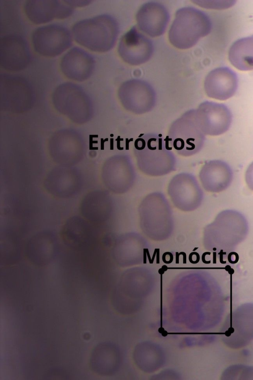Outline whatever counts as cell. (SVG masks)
I'll list each match as a JSON object with an SVG mask.
<instances>
[{
	"label": "cell",
	"instance_id": "obj_1",
	"mask_svg": "<svg viewBox=\"0 0 253 380\" xmlns=\"http://www.w3.org/2000/svg\"><path fill=\"white\" fill-rule=\"evenodd\" d=\"M248 232V221L242 213L224 210L204 228L203 246L210 252H230L246 239Z\"/></svg>",
	"mask_w": 253,
	"mask_h": 380
},
{
	"label": "cell",
	"instance_id": "obj_2",
	"mask_svg": "<svg viewBox=\"0 0 253 380\" xmlns=\"http://www.w3.org/2000/svg\"><path fill=\"white\" fill-rule=\"evenodd\" d=\"M168 137L147 133L140 136L134 142L133 152L139 170L153 177L161 176L173 171L176 158L169 146Z\"/></svg>",
	"mask_w": 253,
	"mask_h": 380
},
{
	"label": "cell",
	"instance_id": "obj_3",
	"mask_svg": "<svg viewBox=\"0 0 253 380\" xmlns=\"http://www.w3.org/2000/svg\"><path fill=\"white\" fill-rule=\"evenodd\" d=\"M140 228L143 234L154 241H163L171 235L174 227L172 211L163 193L147 194L138 209Z\"/></svg>",
	"mask_w": 253,
	"mask_h": 380
},
{
	"label": "cell",
	"instance_id": "obj_4",
	"mask_svg": "<svg viewBox=\"0 0 253 380\" xmlns=\"http://www.w3.org/2000/svg\"><path fill=\"white\" fill-rule=\"evenodd\" d=\"M119 33L117 21L107 14L78 21L72 28L73 36L77 43L99 52H106L113 48Z\"/></svg>",
	"mask_w": 253,
	"mask_h": 380
},
{
	"label": "cell",
	"instance_id": "obj_5",
	"mask_svg": "<svg viewBox=\"0 0 253 380\" xmlns=\"http://www.w3.org/2000/svg\"><path fill=\"white\" fill-rule=\"evenodd\" d=\"M211 28L210 19L204 12L193 7H183L175 13L169 31V40L178 48L188 49L208 35Z\"/></svg>",
	"mask_w": 253,
	"mask_h": 380
},
{
	"label": "cell",
	"instance_id": "obj_6",
	"mask_svg": "<svg viewBox=\"0 0 253 380\" xmlns=\"http://www.w3.org/2000/svg\"><path fill=\"white\" fill-rule=\"evenodd\" d=\"M55 109L74 122H87L93 114L91 101L82 88L71 82L59 85L52 96Z\"/></svg>",
	"mask_w": 253,
	"mask_h": 380
},
{
	"label": "cell",
	"instance_id": "obj_7",
	"mask_svg": "<svg viewBox=\"0 0 253 380\" xmlns=\"http://www.w3.org/2000/svg\"><path fill=\"white\" fill-rule=\"evenodd\" d=\"M205 136L196 123L194 109H191L171 124L167 137L169 143L179 155L190 156L202 148Z\"/></svg>",
	"mask_w": 253,
	"mask_h": 380
},
{
	"label": "cell",
	"instance_id": "obj_8",
	"mask_svg": "<svg viewBox=\"0 0 253 380\" xmlns=\"http://www.w3.org/2000/svg\"><path fill=\"white\" fill-rule=\"evenodd\" d=\"M221 338L228 347L238 349L253 340V303H246L237 307L225 321Z\"/></svg>",
	"mask_w": 253,
	"mask_h": 380
},
{
	"label": "cell",
	"instance_id": "obj_9",
	"mask_svg": "<svg viewBox=\"0 0 253 380\" xmlns=\"http://www.w3.org/2000/svg\"><path fill=\"white\" fill-rule=\"evenodd\" d=\"M167 191L173 205L184 212L197 209L204 198L203 191L196 178L186 172L174 176L169 183Z\"/></svg>",
	"mask_w": 253,
	"mask_h": 380
},
{
	"label": "cell",
	"instance_id": "obj_10",
	"mask_svg": "<svg viewBox=\"0 0 253 380\" xmlns=\"http://www.w3.org/2000/svg\"><path fill=\"white\" fill-rule=\"evenodd\" d=\"M1 106L4 109L21 112L28 110L33 101V92L24 78L7 74L0 76Z\"/></svg>",
	"mask_w": 253,
	"mask_h": 380
},
{
	"label": "cell",
	"instance_id": "obj_11",
	"mask_svg": "<svg viewBox=\"0 0 253 380\" xmlns=\"http://www.w3.org/2000/svg\"><path fill=\"white\" fill-rule=\"evenodd\" d=\"M35 50L48 57L59 55L72 45L70 32L65 27L58 24L43 26L36 29L32 36Z\"/></svg>",
	"mask_w": 253,
	"mask_h": 380
},
{
	"label": "cell",
	"instance_id": "obj_12",
	"mask_svg": "<svg viewBox=\"0 0 253 380\" xmlns=\"http://www.w3.org/2000/svg\"><path fill=\"white\" fill-rule=\"evenodd\" d=\"M101 178L105 186L117 194L126 193L132 187L135 173L130 158L125 155H116L104 163Z\"/></svg>",
	"mask_w": 253,
	"mask_h": 380
},
{
	"label": "cell",
	"instance_id": "obj_13",
	"mask_svg": "<svg viewBox=\"0 0 253 380\" xmlns=\"http://www.w3.org/2000/svg\"><path fill=\"white\" fill-rule=\"evenodd\" d=\"M48 148L52 159L56 163L62 166H72L82 158L84 143L76 131L62 130L51 137Z\"/></svg>",
	"mask_w": 253,
	"mask_h": 380
},
{
	"label": "cell",
	"instance_id": "obj_14",
	"mask_svg": "<svg viewBox=\"0 0 253 380\" xmlns=\"http://www.w3.org/2000/svg\"><path fill=\"white\" fill-rule=\"evenodd\" d=\"M123 106L132 113L141 114L151 111L156 102V94L147 82L132 79L124 83L118 91Z\"/></svg>",
	"mask_w": 253,
	"mask_h": 380
},
{
	"label": "cell",
	"instance_id": "obj_15",
	"mask_svg": "<svg viewBox=\"0 0 253 380\" xmlns=\"http://www.w3.org/2000/svg\"><path fill=\"white\" fill-rule=\"evenodd\" d=\"M196 123L205 135L218 136L230 128L232 115L224 104L206 101L194 109Z\"/></svg>",
	"mask_w": 253,
	"mask_h": 380
},
{
	"label": "cell",
	"instance_id": "obj_16",
	"mask_svg": "<svg viewBox=\"0 0 253 380\" xmlns=\"http://www.w3.org/2000/svg\"><path fill=\"white\" fill-rule=\"evenodd\" d=\"M31 53L26 41L17 35H8L0 40V65L5 70L19 71L30 63Z\"/></svg>",
	"mask_w": 253,
	"mask_h": 380
},
{
	"label": "cell",
	"instance_id": "obj_17",
	"mask_svg": "<svg viewBox=\"0 0 253 380\" xmlns=\"http://www.w3.org/2000/svg\"><path fill=\"white\" fill-rule=\"evenodd\" d=\"M118 52L126 63L138 65L148 61L153 52L151 41L133 27L121 38Z\"/></svg>",
	"mask_w": 253,
	"mask_h": 380
},
{
	"label": "cell",
	"instance_id": "obj_18",
	"mask_svg": "<svg viewBox=\"0 0 253 380\" xmlns=\"http://www.w3.org/2000/svg\"><path fill=\"white\" fill-rule=\"evenodd\" d=\"M24 11L32 22L40 24L55 18H68L74 13V7L65 0H29L25 3Z\"/></svg>",
	"mask_w": 253,
	"mask_h": 380
},
{
	"label": "cell",
	"instance_id": "obj_19",
	"mask_svg": "<svg viewBox=\"0 0 253 380\" xmlns=\"http://www.w3.org/2000/svg\"><path fill=\"white\" fill-rule=\"evenodd\" d=\"M81 179L78 172L71 166L55 168L47 175L44 186L48 193L59 198H67L79 190Z\"/></svg>",
	"mask_w": 253,
	"mask_h": 380
},
{
	"label": "cell",
	"instance_id": "obj_20",
	"mask_svg": "<svg viewBox=\"0 0 253 380\" xmlns=\"http://www.w3.org/2000/svg\"><path fill=\"white\" fill-rule=\"evenodd\" d=\"M95 60L85 50L74 47L62 57L60 68L68 78L79 82L88 79L93 73Z\"/></svg>",
	"mask_w": 253,
	"mask_h": 380
},
{
	"label": "cell",
	"instance_id": "obj_21",
	"mask_svg": "<svg viewBox=\"0 0 253 380\" xmlns=\"http://www.w3.org/2000/svg\"><path fill=\"white\" fill-rule=\"evenodd\" d=\"M169 20L167 8L162 4L154 1L147 2L136 14L139 29L149 36L155 37L165 32Z\"/></svg>",
	"mask_w": 253,
	"mask_h": 380
},
{
	"label": "cell",
	"instance_id": "obj_22",
	"mask_svg": "<svg viewBox=\"0 0 253 380\" xmlns=\"http://www.w3.org/2000/svg\"><path fill=\"white\" fill-rule=\"evenodd\" d=\"M238 87L236 73L227 67H219L211 71L206 77L205 91L208 96L224 100L235 94Z\"/></svg>",
	"mask_w": 253,
	"mask_h": 380
},
{
	"label": "cell",
	"instance_id": "obj_23",
	"mask_svg": "<svg viewBox=\"0 0 253 380\" xmlns=\"http://www.w3.org/2000/svg\"><path fill=\"white\" fill-rule=\"evenodd\" d=\"M233 178L232 170L223 161L212 160L206 162L199 172L203 188L210 192H220L226 190Z\"/></svg>",
	"mask_w": 253,
	"mask_h": 380
},
{
	"label": "cell",
	"instance_id": "obj_24",
	"mask_svg": "<svg viewBox=\"0 0 253 380\" xmlns=\"http://www.w3.org/2000/svg\"><path fill=\"white\" fill-rule=\"evenodd\" d=\"M56 238L51 232L44 231L32 236L26 245V253L29 260L35 265L48 264L57 251Z\"/></svg>",
	"mask_w": 253,
	"mask_h": 380
},
{
	"label": "cell",
	"instance_id": "obj_25",
	"mask_svg": "<svg viewBox=\"0 0 253 380\" xmlns=\"http://www.w3.org/2000/svg\"><path fill=\"white\" fill-rule=\"evenodd\" d=\"M88 230V225L84 219L78 216L71 217L62 227L61 238L68 246L78 248L85 242Z\"/></svg>",
	"mask_w": 253,
	"mask_h": 380
},
{
	"label": "cell",
	"instance_id": "obj_26",
	"mask_svg": "<svg viewBox=\"0 0 253 380\" xmlns=\"http://www.w3.org/2000/svg\"><path fill=\"white\" fill-rule=\"evenodd\" d=\"M229 59L240 70H253V35L234 42L229 49Z\"/></svg>",
	"mask_w": 253,
	"mask_h": 380
},
{
	"label": "cell",
	"instance_id": "obj_27",
	"mask_svg": "<svg viewBox=\"0 0 253 380\" xmlns=\"http://www.w3.org/2000/svg\"><path fill=\"white\" fill-rule=\"evenodd\" d=\"M131 236L122 238L115 241L113 248V256L117 260L123 257H141L142 250L145 248L144 243L140 237Z\"/></svg>",
	"mask_w": 253,
	"mask_h": 380
},
{
	"label": "cell",
	"instance_id": "obj_28",
	"mask_svg": "<svg viewBox=\"0 0 253 380\" xmlns=\"http://www.w3.org/2000/svg\"><path fill=\"white\" fill-rule=\"evenodd\" d=\"M102 195L98 191H92L86 194L80 204L82 216L91 222H98L103 216Z\"/></svg>",
	"mask_w": 253,
	"mask_h": 380
},
{
	"label": "cell",
	"instance_id": "obj_29",
	"mask_svg": "<svg viewBox=\"0 0 253 380\" xmlns=\"http://www.w3.org/2000/svg\"><path fill=\"white\" fill-rule=\"evenodd\" d=\"M222 380H253V366L234 365L227 368L221 375Z\"/></svg>",
	"mask_w": 253,
	"mask_h": 380
},
{
	"label": "cell",
	"instance_id": "obj_30",
	"mask_svg": "<svg viewBox=\"0 0 253 380\" xmlns=\"http://www.w3.org/2000/svg\"><path fill=\"white\" fill-rule=\"evenodd\" d=\"M194 2L201 6L208 8L224 9L233 5L235 1L195 0Z\"/></svg>",
	"mask_w": 253,
	"mask_h": 380
},
{
	"label": "cell",
	"instance_id": "obj_31",
	"mask_svg": "<svg viewBox=\"0 0 253 380\" xmlns=\"http://www.w3.org/2000/svg\"><path fill=\"white\" fill-rule=\"evenodd\" d=\"M245 181L249 189L253 191V162L248 166L246 170Z\"/></svg>",
	"mask_w": 253,
	"mask_h": 380
},
{
	"label": "cell",
	"instance_id": "obj_32",
	"mask_svg": "<svg viewBox=\"0 0 253 380\" xmlns=\"http://www.w3.org/2000/svg\"><path fill=\"white\" fill-rule=\"evenodd\" d=\"M65 1L73 7L86 6L91 2V0H70Z\"/></svg>",
	"mask_w": 253,
	"mask_h": 380
}]
</instances>
